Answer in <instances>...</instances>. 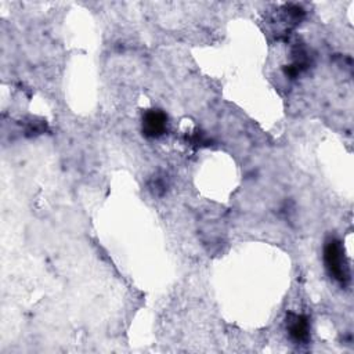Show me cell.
I'll return each instance as SVG.
<instances>
[{"instance_id": "obj_3", "label": "cell", "mask_w": 354, "mask_h": 354, "mask_svg": "<svg viewBox=\"0 0 354 354\" xmlns=\"http://www.w3.org/2000/svg\"><path fill=\"white\" fill-rule=\"evenodd\" d=\"M286 328L289 336L296 343H304L310 337V322L306 315L289 314L286 318Z\"/></svg>"}, {"instance_id": "obj_2", "label": "cell", "mask_w": 354, "mask_h": 354, "mask_svg": "<svg viewBox=\"0 0 354 354\" xmlns=\"http://www.w3.org/2000/svg\"><path fill=\"white\" fill-rule=\"evenodd\" d=\"M142 134L148 138H158L166 133L167 116L160 109H149L142 115Z\"/></svg>"}, {"instance_id": "obj_1", "label": "cell", "mask_w": 354, "mask_h": 354, "mask_svg": "<svg viewBox=\"0 0 354 354\" xmlns=\"http://www.w3.org/2000/svg\"><path fill=\"white\" fill-rule=\"evenodd\" d=\"M324 261L328 272L342 285H346L350 279L348 266L344 259L343 248L337 239H329L324 248Z\"/></svg>"}]
</instances>
